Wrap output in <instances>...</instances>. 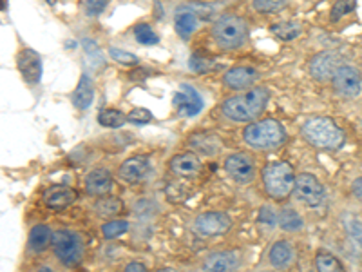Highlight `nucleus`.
<instances>
[{
    "instance_id": "obj_1",
    "label": "nucleus",
    "mask_w": 362,
    "mask_h": 272,
    "mask_svg": "<svg viewBox=\"0 0 362 272\" xmlns=\"http://www.w3.org/2000/svg\"><path fill=\"white\" fill-rule=\"evenodd\" d=\"M268 100L270 91L266 87H254L247 93L225 100L221 111L232 122H252L265 111Z\"/></svg>"
},
{
    "instance_id": "obj_2",
    "label": "nucleus",
    "mask_w": 362,
    "mask_h": 272,
    "mask_svg": "<svg viewBox=\"0 0 362 272\" xmlns=\"http://www.w3.org/2000/svg\"><path fill=\"white\" fill-rule=\"evenodd\" d=\"M301 133L306 142L312 143L314 148L335 151L345 145V131L326 116H314L306 120Z\"/></svg>"
},
{
    "instance_id": "obj_3",
    "label": "nucleus",
    "mask_w": 362,
    "mask_h": 272,
    "mask_svg": "<svg viewBox=\"0 0 362 272\" xmlns=\"http://www.w3.org/2000/svg\"><path fill=\"white\" fill-rule=\"evenodd\" d=\"M243 138L254 149H272L287 140V131L277 120L266 118V120L254 122L248 125L243 133Z\"/></svg>"
},
{
    "instance_id": "obj_4",
    "label": "nucleus",
    "mask_w": 362,
    "mask_h": 272,
    "mask_svg": "<svg viewBox=\"0 0 362 272\" xmlns=\"http://www.w3.org/2000/svg\"><path fill=\"white\" fill-rule=\"evenodd\" d=\"M248 36V26L241 17L234 15H225L217 18L212 26V38L221 50L230 51L238 50L245 44Z\"/></svg>"
},
{
    "instance_id": "obj_5",
    "label": "nucleus",
    "mask_w": 362,
    "mask_h": 272,
    "mask_svg": "<svg viewBox=\"0 0 362 272\" xmlns=\"http://www.w3.org/2000/svg\"><path fill=\"white\" fill-rule=\"evenodd\" d=\"M296 171L288 162H275L266 165L263 171V183L270 196L283 200L294 192L296 187Z\"/></svg>"
},
{
    "instance_id": "obj_6",
    "label": "nucleus",
    "mask_w": 362,
    "mask_h": 272,
    "mask_svg": "<svg viewBox=\"0 0 362 272\" xmlns=\"http://www.w3.org/2000/svg\"><path fill=\"white\" fill-rule=\"evenodd\" d=\"M53 245L55 256H57L64 265H76L84 255V243L80 240L76 232L71 231H57L53 232Z\"/></svg>"
},
{
    "instance_id": "obj_7",
    "label": "nucleus",
    "mask_w": 362,
    "mask_h": 272,
    "mask_svg": "<svg viewBox=\"0 0 362 272\" xmlns=\"http://www.w3.org/2000/svg\"><path fill=\"white\" fill-rule=\"evenodd\" d=\"M331 85L342 99H357L362 91L361 71L352 66H340L331 78Z\"/></svg>"
},
{
    "instance_id": "obj_8",
    "label": "nucleus",
    "mask_w": 362,
    "mask_h": 272,
    "mask_svg": "<svg viewBox=\"0 0 362 272\" xmlns=\"http://www.w3.org/2000/svg\"><path fill=\"white\" fill-rule=\"evenodd\" d=\"M294 194H296V198L301 203H305L308 207H317L324 200V187L314 174L303 173L297 174Z\"/></svg>"
},
{
    "instance_id": "obj_9",
    "label": "nucleus",
    "mask_w": 362,
    "mask_h": 272,
    "mask_svg": "<svg viewBox=\"0 0 362 272\" xmlns=\"http://www.w3.org/2000/svg\"><path fill=\"white\" fill-rule=\"evenodd\" d=\"M225 169L229 176L238 183H250L256 180V162L247 152H236L225 160Z\"/></svg>"
},
{
    "instance_id": "obj_10",
    "label": "nucleus",
    "mask_w": 362,
    "mask_h": 272,
    "mask_svg": "<svg viewBox=\"0 0 362 272\" xmlns=\"http://www.w3.org/2000/svg\"><path fill=\"white\" fill-rule=\"evenodd\" d=\"M196 231L201 234V236L207 238H214V236H221L229 232V229L232 227V220H230L229 215L225 213H203L199 215L194 222Z\"/></svg>"
},
{
    "instance_id": "obj_11",
    "label": "nucleus",
    "mask_w": 362,
    "mask_h": 272,
    "mask_svg": "<svg viewBox=\"0 0 362 272\" xmlns=\"http://www.w3.org/2000/svg\"><path fill=\"white\" fill-rule=\"evenodd\" d=\"M174 108L180 116H196L203 109V100L192 85L183 84L174 94Z\"/></svg>"
},
{
    "instance_id": "obj_12",
    "label": "nucleus",
    "mask_w": 362,
    "mask_h": 272,
    "mask_svg": "<svg viewBox=\"0 0 362 272\" xmlns=\"http://www.w3.org/2000/svg\"><path fill=\"white\" fill-rule=\"evenodd\" d=\"M17 67L27 84L35 85L42 78V58L36 51L29 50V48L17 55Z\"/></svg>"
},
{
    "instance_id": "obj_13",
    "label": "nucleus",
    "mask_w": 362,
    "mask_h": 272,
    "mask_svg": "<svg viewBox=\"0 0 362 272\" xmlns=\"http://www.w3.org/2000/svg\"><path fill=\"white\" fill-rule=\"evenodd\" d=\"M257 80H259V71L248 66L232 67V69H229V71L225 73V76H223V84L234 91L247 90V87L256 84Z\"/></svg>"
},
{
    "instance_id": "obj_14",
    "label": "nucleus",
    "mask_w": 362,
    "mask_h": 272,
    "mask_svg": "<svg viewBox=\"0 0 362 272\" xmlns=\"http://www.w3.org/2000/svg\"><path fill=\"white\" fill-rule=\"evenodd\" d=\"M339 67V58H337V55L330 53V51L317 53L310 60V73H312V76L317 78V80L333 78V75H335V71Z\"/></svg>"
},
{
    "instance_id": "obj_15",
    "label": "nucleus",
    "mask_w": 362,
    "mask_h": 272,
    "mask_svg": "<svg viewBox=\"0 0 362 272\" xmlns=\"http://www.w3.org/2000/svg\"><path fill=\"white\" fill-rule=\"evenodd\" d=\"M150 171V162L145 157H133L120 165V178L127 183L142 182Z\"/></svg>"
},
{
    "instance_id": "obj_16",
    "label": "nucleus",
    "mask_w": 362,
    "mask_h": 272,
    "mask_svg": "<svg viewBox=\"0 0 362 272\" xmlns=\"http://www.w3.org/2000/svg\"><path fill=\"white\" fill-rule=\"evenodd\" d=\"M113 189V176L106 169H94L85 176V191L91 196L103 198Z\"/></svg>"
},
{
    "instance_id": "obj_17",
    "label": "nucleus",
    "mask_w": 362,
    "mask_h": 272,
    "mask_svg": "<svg viewBox=\"0 0 362 272\" xmlns=\"http://www.w3.org/2000/svg\"><path fill=\"white\" fill-rule=\"evenodd\" d=\"M171 171L180 178H194L201 171V162L194 152H181L171 160Z\"/></svg>"
},
{
    "instance_id": "obj_18",
    "label": "nucleus",
    "mask_w": 362,
    "mask_h": 272,
    "mask_svg": "<svg viewBox=\"0 0 362 272\" xmlns=\"http://www.w3.org/2000/svg\"><path fill=\"white\" fill-rule=\"evenodd\" d=\"M76 200V192L66 185H53L44 192V201L49 209L62 210Z\"/></svg>"
},
{
    "instance_id": "obj_19",
    "label": "nucleus",
    "mask_w": 362,
    "mask_h": 272,
    "mask_svg": "<svg viewBox=\"0 0 362 272\" xmlns=\"http://www.w3.org/2000/svg\"><path fill=\"white\" fill-rule=\"evenodd\" d=\"M238 265V258L230 250H221L208 256L203 264L205 272H232Z\"/></svg>"
},
{
    "instance_id": "obj_20",
    "label": "nucleus",
    "mask_w": 362,
    "mask_h": 272,
    "mask_svg": "<svg viewBox=\"0 0 362 272\" xmlns=\"http://www.w3.org/2000/svg\"><path fill=\"white\" fill-rule=\"evenodd\" d=\"M189 145L205 157H214L221 151V142L212 133H196L189 138Z\"/></svg>"
},
{
    "instance_id": "obj_21",
    "label": "nucleus",
    "mask_w": 362,
    "mask_h": 272,
    "mask_svg": "<svg viewBox=\"0 0 362 272\" xmlns=\"http://www.w3.org/2000/svg\"><path fill=\"white\" fill-rule=\"evenodd\" d=\"M199 26V17L189 8H181L176 11V17H174V27H176L178 35L181 38H189L192 33L198 29Z\"/></svg>"
},
{
    "instance_id": "obj_22",
    "label": "nucleus",
    "mask_w": 362,
    "mask_h": 272,
    "mask_svg": "<svg viewBox=\"0 0 362 272\" xmlns=\"http://www.w3.org/2000/svg\"><path fill=\"white\" fill-rule=\"evenodd\" d=\"M94 99V85L91 82L87 75L80 76L78 84H76V90L73 93V103H75L76 109H82L85 111L87 108H91Z\"/></svg>"
},
{
    "instance_id": "obj_23",
    "label": "nucleus",
    "mask_w": 362,
    "mask_h": 272,
    "mask_svg": "<svg viewBox=\"0 0 362 272\" xmlns=\"http://www.w3.org/2000/svg\"><path fill=\"white\" fill-rule=\"evenodd\" d=\"M294 258H296V250L288 241H275L270 249V264L277 269L290 267Z\"/></svg>"
},
{
    "instance_id": "obj_24",
    "label": "nucleus",
    "mask_w": 362,
    "mask_h": 272,
    "mask_svg": "<svg viewBox=\"0 0 362 272\" xmlns=\"http://www.w3.org/2000/svg\"><path fill=\"white\" fill-rule=\"evenodd\" d=\"M51 240H53V234H51L49 227H45V225H35L31 229V232H29V249L33 252H42L51 243Z\"/></svg>"
},
{
    "instance_id": "obj_25",
    "label": "nucleus",
    "mask_w": 362,
    "mask_h": 272,
    "mask_svg": "<svg viewBox=\"0 0 362 272\" xmlns=\"http://www.w3.org/2000/svg\"><path fill=\"white\" fill-rule=\"evenodd\" d=\"M315 267H317V272H346L345 265L340 264V259L331 255V252H326V250L317 252Z\"/></svg>"
},
{
    "instance_id": "obj_26",
    "label": "nucleus",
    "mask_w": 362,
    "mask_h": 272,
    "mask_svg": "<svg viewBox=\"0 0 362 272\" xmlns=\"http://www.w3.org/2000/svg\"><path fill=\"white\" fill-rule=\"evenodd\" d=\"M270 31L274 33L277 38H281V41L290 42L301 35V26L296 20H284V22L274 24V26L270 27Z\"/></svg>"
},
{
    "instance_id": "obj_27",
    "label": "nucleus",
    "mask_w": 362,
    "mask_h": 272,
    "mask_svg": "<svg viewBox=\"0 0 362 272\" xmlns=\"http://www.w3.org/2000/svg\"><path fill=\"white\" fill-rule=\"evenodd\" d=\"M98 122L103 125V127H109V129H116V127H122V125L127 122V115H124L118 109H103L98 115Z\"/></svg>"
},
{
    "instance_id": "obj_28",
    "label": "nucleus",
    "mask_w": 362,
    "mask_h": 272,
    "mask_svg": "<svg viewBox=\"0 0 362 272\" xmlns=\"http://www.w3.org/2000/svg\"><path fill=\"white\" fill-rule=\"evenodd\" d=\"M279 227L287 232H296L303 229V218L294 209H283L279 215Z\"/></svg>"
},
{
    "instance_id": "obj_29",
    "label": "nucleus",
    "mask_w": 362,
    "mask_h": 272,
    "mask_svg": "<svg viewBox=\"0 0 362 272\" xmlns=\"http://www.w3.org/2000/svg\"><path fill=\"white\" fill-rule=\"evenodd\" d=\"M124 209V203L118 200V198H113V196H103L102 200L96 203V210L100 216H115L118 215L120 210Z\"/></svg>"
},
{
    "instance_id": "obj_30",
    "label": "nucleus",
    "mask_w": 362,
    "mask_h": 272,
    "mask_svg": "<svg viewBox=\"0 0 362 272\" xmlns=\"http://www.w3.org/2000/svg\"><path fill=\"white\" fill-rule=\"evenodd\" d=\"M134 36H136V41L143 45H152L159 42V36L156 35V31L149 24H138V26L134 27Z\"/></svg>"
},
{
    "instance_id": "obj_31",
    "label": "nucleus",
    "mask_w": 362,
    "mask_h": 272,
    "mask_svg": "<svg viewBox=\"0 0 362 272\" xmlns=\"http://www.w3.org/2000/svg\"><path fill=\"white\" fill-rule=\"evenodd\" d=\"M355 8H357V0H337L333 8H331L330 20L331 22H337L339 18L346 17L348 13L355 11Z\"/></svg>"
},
{
    "instance_id": "obj_32",
    "label": "nucleus",
    "mask_w": 362,
    "mask_h": 272,
    "mask_svg": "<svg viewBox=\"0 0 362 272\" xmlns=\"http://www.w3.org/2000/svg\"><path fill=\"white\" fill-rule=\"evenodd\" d=\"M129 223L125 220H113V222L103 223L102 234L107 238V240H115V238L122 236L124 232H127Z\"/></svg>"
},
{
    "instance_id": "obj_33",
    "label": "nucleus",
    "mask_w": 362,
    "mask_h": 272,
    "mask_svg": "<svg viewBox=\"0 0 362 272\" xmlns=\"http://www.w3.org/2000/svg\"><path fill=\"white\" fill-rule=\"evenodd\" d=\"M345 227L346 231H348V234L352 236V240L357 241L359 245L362 247V223L361 220L355 218V216L352 215H345Z\"/></svg>"
},
{
    "instance_id": "obj_34",
    "label": "nucleus",
    "mask_w": 362,
    "mask_h": 272,
    "mask_svg": "<svg viewBox=\"0 0 362 272\" xmlns=\"http://www.w3.org/2000/svg\"><path fill=\"white\" fill-rule=\"evenodd\" d=\"M284 4H287V0H252L254 9L265 15L275 13L279 9H283Z\"/></svg>"
},
{
    "instance_id": "obj_35",
    "label": "nucleus",
    "mask_w": 362,
    "mask_h": 272,
    "mask_svg": "<svg viewBox=\"0 0 362 272\" xmlns=\"http://www.w3.org/2000/svg\"><path fill=\"white\" fill-rule=\"evenodd\" d=\"M109 55L113 57V60H116L118 64H124V66H138L140 64L136 55L127 53V51L118 50V48H109Z\"/></svg>"
},
{
    "instance_id": "obj_36",
    "label": "nucleus",
    "mask_w": 362,
    "mask_h": 272,
    "mask_svg": "<svg viewBox=\"0 0 362 272\" xmlns=\"http://www.w3.org/2000/svg\"><path fill=\"white\" fill-rule=\"evenodd\" d=\"M152 118H154L152 113L145 108H136L127 115V122H131V124H136V125L149 124V122H152Z\"/></svg>"
},
{
    "instance_id": "obj_37",
    "label": "nucleus",
    "mask_w": 362,
    "mask_h": 272,
    "mask_svg": "<svg viewBox=\"0 0 362 272\" xmlns=\"http://www.w3.org/2000/svg\"><path fill=\"white\" fill-rule=\"evenodd\" d=\"M107 6H109V0H85V11H87L91 17L102 13Z\"/></svg>"
},
{
    "instance_id": "obj_38",
    "label": "nucleus",
    "mask_w": 362,
    "mask_h": 272,
    "mask_svg": "<svg viewBox=\"0 0 362 272\" xmlns=\"http://www.w3.org/2000/svg\"><path fill=\"white\" fill-rule=\"evenodd\" d=\"M259 222L268 225V227H274L275 223H277V216H275L274 209L272 207H261L259 210Z\"/></svg>"
},
{
    "instance_id": "obj_39",
    "label": "nucleus",
    "mask_w": 362,
    "mask_h": 272,
    "mask_svg": "<svg viewBox=\"0 0 362 272\" xmlns=\"http://www.w3.org/2000/svg\"><path fill=\"white\" fill-rule=\"evenodd\" d=\"M210 67H212V62H210V60H207V58L192 57V60H190V69H192V71L205 73V71H208Z\"/></svg>"
},
{
    "instance_id": "obj_40",
    "label": "nucleus",
    "mask_w": 362,
    "mask_h": 272,
    "mask_svg": "<svg viewBox=\"0 0 362 272\" xmlns=\"http://www.w3.org/2000/svg\"><path fill=\"white\" fill-rule=\"evenodd\" d=\"M125 272H147L145 265L140 264V262H133V264H129L125 267Z\"/></svg>"
},
{
    "instance_id": "obj_41",
    "label": "nucleus",
    "mask_w": 362,
    "mask_h": 272,
    "mask_svg": "<svg viewBox=\"0 0 362 272\" xmlns=\"http://www.w3.org/2000/svg\"><path fill=\"white\" fill-rule=\"evenodd\" d=\"M354 194L359 198V200H362V176H361V178L355 180V183H354Z\"/></svg>"
},
{
    "instance_id": "obj_42",
    "label": "nucleus",
    "mask_w": 362,
    "mask_h": 272,
    "mask_svg": "<svg viewBox=\"0 0 362 272\" xmlns=\"http://www.w3.org/2000/svg\"><path fill=\"white\" fill-rule=\"evenodd\" d=\"M158 272H178V271H174V269H159Z\"/></svg>"
},
{
    "instance_id": "obj_43",
    "label": "nucleus",
    "mask_w": 362,
    "mask_h": 272,
    "mask_svg": "<svg viewBox=\"0 0 362 272\" xmlns=\"http://www.w3.org/2000/svg\"><path fill=\"white\" fill-rule=\"evenodd\" d=\"M38 272H53V271H51V269H49V267H42Z\"/></svg>"
},
{
    "instance_id": "obj_44",
    "label": "nucleus",
    "mask_w": 362,
    "mask_h": 272,
    "mask_svg": "<svg viewBox=\"0 0 362 272\" xmlns=\"http://www.w3.org/2000/svg\"><path fill=\"white\" fill-rule=\"evenodd\" d=\"M48 2H49V4H51V6H55V0H48Z\"/></svg>"
},
{
    "instance_id": "obj_45",
    "label": "nucleus",
    "mask_w": 362,
    "mask_h": 272,
    "mask_svg": "<svg viewBox=\"0 0 362 272\" xmlns=\"http://www.w3.org/2000/svg\"><path fill=\"white\" fill-rule=\"evenodd\" d=\"M263 272H272V271H263Z\"/></svg>"
},
{
    "instance_id": "obj_46",
    "label": "nucleus",
    "mask_w": 362,
    "mask_h": 272,
    "mask_svg": "<svg viewBox=\"0 0 362 272\" xmlns=\"http://www.w3.org/2000/svg\"><path fill=\"white\" fill-rule=\"evenodd\" d=\"M361 124H362V122H361Z\"/></svg>"
}]
</instances>
